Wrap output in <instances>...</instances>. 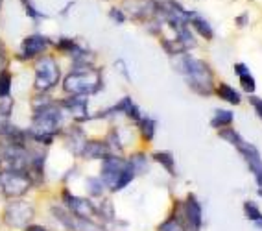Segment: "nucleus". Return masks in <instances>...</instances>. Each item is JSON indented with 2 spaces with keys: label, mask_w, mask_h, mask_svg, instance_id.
Here are the masks:
<instances>
[{
  "label": "nucleus",
  "mask_w": 262,
  "mask_h": 231,
  "mask_svg": "<svg viewBox=\"0 0 262 231\" xmlns=\"http://www.w3.org/2000/svg\"><path fill=\"white\" fill-rule=\"evenodd\" d=\"M218 137L224 139L229 146H233L234 150L238 152V156L242 157V161L246 163V166H248L249 174L253 176V181H255V187H257V194L262 196V154H260V150H258L253 142L246 141L233 126L220 130Z\"/></svg>",
  "instance_id": "3"
},
{
  "label": "nucleus",
  "mask_w": 262,
  "mask_h": 231,
  "mask_svg": "<svg viewBox=\"0 0 262 231\" xmlns=\"http://www.w3.org/2000/svg\"><path fill=\"white\" fill-rule=\"evenodd\" d=\"M33 181L24 170H0V189L8 200L24 198L32 191Z\"/></svg>",
  "instance_id": "5"
},
{
  "label": "nucleus",
  "mask_w": 262,
  "mask_h": 231,
  "mask_svg": "<svg viewBox=\"0 0 262 231\" xmlns=\"http://www.w3.org/2000/svg\"><path fill=\"white\" fill-rule=\"evenodd\" d=\"M61 137H63L67 148H69L76 157H80L85 142H87V133H85V130L81 128V124L72 122L71 126H65V130L61 132Z\"/></svg>",
  "instance_id": "13"
},
{
  "label": "nucleus",
  "mask_w": 262,
  "mask_h": 231,
  "mask_svg": "<svg viewBox=\"0 0 262 231\" xmlns=\"http://www.w3.org/2000/svg\"><path fill=\"white\" fill-rule=\"evenodd\" d=\"M13 98L8 96V98H0V117L4 118V120H10L11 113H13Z\"/></svg>",
  "instance_id": "27"
},
{
  "label": "nucleus",
  "mask_w": 262,
  "mask_h": 231,
  "mask_svg": "<svg viewBox=\"0 0 262 231\" xmlns=\"http://www.w3.org/2000/svg\"><path fill=\"white\" fill-rule=\"evenodd\" d=\"M61 202L78 218H85V220H98L100 218L98 205L93 200L85 198V196H76L67 187L61 191Z\"/></svg>",
  "instance_id": "7"
},
{
  "label": "nucleus",
  "mask_w": 262,
  "mask_h": 231,
  "mask_svg": "<svg viewBox=\"0 0 262 231\" xmlns=\"http://www.w3.org/2000/svg\"><path fill=\"white\" fill-rule=\"evenodd\" d=\"M61 87L65 95L94 96L103 89V74L94 65H72L71 72L63 78Z\"/></svg>",
  "instance_id": "2"
},
{
  "label": "nucleus",
  "mask_w": 262,
  "mask_h": 231,
  "mask_svg": "<svg viewBox=\"0 0 262 231\" xmlns=\"http://www.w3.org/2000/svg\"><path fill=\"white\" fill-rule=\"evenodd\" d=\"M85 189H87V194L91 198H102L105 191H107V187H105V183L102 181L100 176H89L87 181H85Z\"/></svg>",
  "instance_id": "24"
},
{
  "label": "nucleus",
  "mask_w": 262,
  "mask_h": 231,
  "mask_svg": "<svg viewBox=\"0 0 262 231\" xmlns=\"http://www.w3.org/2000/svg\"><path fill=\"white\" fill-rule=\"evenodd\" d=\"M137 130H139L142 142L151 144V141L155 139V133H157V120L154 117H150V115H144L141 118V122L137 124Z\"/></svg>",
  "instance_id": "19"
},
{
  "label": "nucleus",
  "mask_w": 262,
  "mask_h": 231,
  "mask_svg": "<svg viewBox=\"0 0 262 231\" xmlns=\"http://www.w3.org/2000/svg\"><path fill=\"white\" fill-rule=\"evenodd\" d=\"M115 69H118V72L126 78V81H131V74H129V71H127V65L124 59H117V61H115Z\"/></svg>",
  "instance_id": "30"
},
{
  "label": "nucleus",
  "mask_w": 262,
  "mask_h": 231,
  "mask_svg": "<svg viewBox=\"0 0 262 231\" xmlns=\"http://www.w3.org/2000/svg\"><path fill=\"white\" fill-rule=\"evenodd\" d=\"M122 10L126 11L127 19L148 23L157 15V0H124Z\"/></svg>",
  "instance_id": "12"
},
{
  "label": "nucleus",
  "mask_w": 262,
  "mask_h": 231,
  "mask_svg": "<svg viewBox=\"0 0 262 231\" xmlns=\"http://www.w3.org/2000/svg\"><path fill=\"white\" fill-rule=\"evenodd\" d=\"M111 154V148L105 142V139H87L83 150H81V159L85 161H94V159H105Z\"/></svg>",
  "instance_id": "14"
},
{
  "label": "nucleus",
  "mask_w": 262,
  "mask_h": 231,
  "mask_svg": "<svg viewBox=\"0 0 262 231\" xmlns=\"http://www.w3.org/2000/svg\"><path fill=\"white\" fill-rule=\"evenodd\" d=\"M61 83V67L50 54H42L33 65V91L48 95Z\"/></svg>",
  "instance_id": "4"
},
{
  "label": "nucleus",
  "mask_w": 262,
  "mask_h": 231,
  "mask_svg": "<svg viewBox=\"0 0 262 231\" xmlns=\"http://www.w3.org/2000/svg\"><path fill=\"white\" fill-rule=\"evenodd\" d=\"M8 63H10V57H8V50H0V72L8 69Z\"/></svg>",
  "instance_id": "31"
},
{
  "label": "nucleus",
  "mask_w": 262,
  "mask_h": 231,
  "mask_svg": "<svg viewBox=\"0 0 262 231\" xmlns=\"http://www.w3.org/2000/svg\"><path fill=\"white\" fill-rule=\"evenodd\" d=\"M24 8V13L28 15V19H32L33 23H41V20L48 19L47 13H42L41 10H37V6L33 4V0H20Z\"/></svg>",
  "instance_id": "25"
},
{
  "label": "nucleus",
  "mask_w": 262,
  "mask_h": 231,
  "mask_svg": "<svg viewBox=\"0 0 262 231\" xmlns=\"http://www.w3.org/2000/svg\"><path fill=\"white\" fill-rule=\"evenodd\" d=\"M188 24H190L192 32L198 33V35L202 39H205V41H212V39H214V28H212L211 23H209L203 15L194 11V15L190 17V23Z\"/></svg>",
  "instance_id": "17"
},
{
  "label": "nucleus",
  "mask_w": 262,
  "mask_h": 231,
  "mask_svg": "<svg viewBox=\"0 0 262 231\" xmlns=\"http://www.w3.org/2000/svg\"><path fill=\"white\" fill-rule=\"evenodd\" d=\"M214 96L224 100L225 104L229 106H240L242 104V93L238 89H234L233 85L227 81H218L214 87Z\"/></svg>",
  "instance_id": "16"
},
{
  "label": "nucleus",
  "mask_w": 262,
  "mask_h": 231,
  "mask_svg": "<svg viewBox=\"0 0 262 231\" xmlns=\"http://www.w3.org/2000/svg\"><path fill=\"white\" fill-rule=\"evenodd\" d=\"M54 47V41H52L48 35H42V33H32V35H26L23 39L19 47V52H17V59L19 61H35L37 57H41L42 54L48 52V48Z\"/></svg>",
  "instance_id": "8"
},
{
  "label": "nucleus",
  "mask_w": 262,
  "mask_h": 231,
  "mask_svg": "<svg viewBox=\"0 0 262 231\" xmlns=\"http://www.w3.org/2000/svg\"><path fill=\"white\" fill-rule=\"evenodd\" d=\"M129 166L127 163V157H122L120 154H109L105 159L100 161V178L105 183L107 191L111 193L113 185L118 179V176L124 172V170Z\"/></svg>",
  "instance_id": "10"
},
{
  "label": "nucleus",
  "mask_w": 262,
  "mask_h": 231,
  "mask_svg": "<svg viewBox=\"0 0 262 231\" xmlns=\"http://www.w3.org/2000/svg\"><path fill=\"white\" fill-rule=\"evenodd\" d=\"M183 224L187 231H202L203 227V207L194 193H188L181 203H179Z\"/></svg>",
  "instance_id": "9"
},
{
  "label": "nucleus",
  "mask_w": 262,
  "mask_h": 231,
  "mask_svg": "<svg viewBox=\"0 0 262 231\" xmlns=\"http://www.w3.org/2000/svg\"><path fill=\"white\" fill-rule=\"evenodd\" d=\"M233 72L236 74V78H238L240 89H242L248 96L255 95V91H257V80H255V76L251 74L249 67L246 65V63L238 61L233 65Z\"/></svg>",
  "instance_id": "15"
},
{
  "label": "nucleus",
  "mask_w": 262,
  "mask_h": 231,
  "mask_svg": "<svg viewBox=\"0 0 262 231\" xmlns=\"http://www.w3.org/2000/svg\"><path fill=\"white\" fill-rule=\"evenodd\" d=\"M242 211H244L246 220L251 222L257 229L262 231V209H260V205H258L255 200H246V202L242 203Z\"/></svg>",
  "instance_id": "20"
},
{
  "label": "nucleus",
  "mask_w": 262,
  "mask_h": 231,
  "mask_svg": "<svg viewBox=\"0 0 262 231\" xmlns=\"http://www.w3.org/2000/svg\"><path fill=\"white\" fill-rule=\"evenodd\" d=\"M11 89H13V74L6 69L0 72V98L11 96Z\"/></svg>",
  "instance_id": "26"
},
{
  "label": "nucleus",
  "mask_w": 262,
  "mask_h": 231,
  "mask_svg": "<svg viewBox=\"0 0 262 231\" xmlns=\"http://www.w3.org/2000/svg\"><path fill=\"white\" fill-rule=\"evenodd\" d=\"M4 224L15 229H24L35 218V205L24 198H15L6 203Z\"/></svg>",
  "instance_id": "6"
},
{
  "label": "nucleus",
  "mask_w": 262,
  "mask_h": 231,
  "mask_svg": "<svg viewBox=\"0 0 262 231\" xmlns=\"http://www.w3.org/2000/svg\"><path fill=\"white\" fill-rule=\"evenodd\" d=\"M54 48H56L57 52L65 54V56L74 57L83 47H81L80 43L76 41V39H72V37H59L56 43H54Z\"/></svg>",
  "instance_id": "23"
},
{
  "label": "nucleus",
  "mask_w": 262,
  "mask_h": 231,
  "mask_svg": "<svg viewBox=\"0 0 262 231\" xmlns=\"http://www.w3.org/2000/svg\"><path fill=\"white\" fill-rule=\"evenodd\" d=\"M234 124V113L231 109H214V115L211 117V128L220 132L225 128H231Z\"/></svg>",
  "instance_id": "21"
},
{
  "label": "nucleus",
  "mask_w": 262,
  "mask_h": 231,
  "mask_svg": "<svg viewBox=\"0 0 262 231\" xmlns=\"http://www.w3.org/2000/svg\"><path fill=\"white\" fill-rule=\"evenodd\" d=\"M248 102H249V106L253 108V111H255V115H257V118L262 122V98H260V96H257V95H249Z\"/></svg>",
  "instance_id": "29"
},
{
  "label": "nucleus",
  "mask_w": 262,
  "mask_h": 231,
  "mask_svg": "<svg viewBox=\"0 0 262 231\" xmlns=\"http://www.w3.org/2000/svg\"><path fill=\"white\" fill-rule=\"evenodd\" d=\"M61 108L65 109V113L72 118V122L83 124L91 120L89 113V96L80 95H67V98L59 100Z\"/></svg>",
  "instance_id": "11"
},
{
  "label": "nucleus",
  "mask_w": 262,
  "mask_h": 231,
  "mask_svg": "<svg viewBox=\"0 0 262 231\" xmlns=\"http://www.w3.org/2000/svg\"><path fill=\"white\" fill-rule=\"evenodd\" d=\"M249 15L248 13H242V15H238V17H236V19H234V23H236V26H238V28H244V26H246V24L249 23V19H248Z\"/></svg>",
  "instance_id": "33"
},
{
  "label": "nucleus",
  "mask_w": 262,
  "mask_h": 231,
  "mask_svg": "<svg viewBox=\"0 0 262 231\" xmlns=\"http://www.w3.org/2000/svg\"><path fill=\"white\" fill-rule=\"evenodd\" d=\"M23 231H50V229H48L47 226H42V224H33L32 222V224H28Z\"/></svg>",
  "instance_id": "32"
},
{
  "label": "nucleus",
  "mask_w": 262,
  "mask_h": 231,
  "mask_svg": "<svg viewBox=\"0 0 262 231\" xmlns=\"http://www.w3.org/2000/svg\"><path fill=\"white\" fill-rule=\"evenodd\" d=\"M6 48V45H4V41H2V39H0V50H4Z\"/></svg>",
  "instance_id": "34"
},
{
  "label": "nucleus",
  "mask_w": 262,
  "mask_h": 231,
  "mask_svg": "<svg viewBox=\"0 0 262 231\" xmlns=\"http://www.w3.org/2000/svg\"><path fill=\"white\" fill-rule=\"evenodd\" d=\"M170 59H172L173 71L185 78L188 89L192 93H196L203 98L214 96V87L218 81L214 78V71H212L211 63L202 59V57L192 56L188 52L176 54Z\"/></svg>",
  "instance_id": "1"
},
{
  "label": "nucleus",
  "mask_w": 262,
  "mask_h": 231,
  "mask_svg": "<svg viewBox=\"0 0 262 231\" xmlns=\"http://www.w3.org/2000/svg\"><path fill=\"white\" fill-rule=\"evenodd\" d=\"M151 161L155 163H159L164 170H166V174L176 178L178 176V165H176V156H173L172 152L168 150H157L151 154Z\"/></svg>",
  "instance_id": "18"
},
{
  "label": "nucleus",
  "mask_w": 262,
  "mask_h": 231,
  "mask_svg": "<svg viewBox=\"0 0 262 231\" xmlns=\"http://www.w3.org/2000/svg\"><path fill=\"white\" fill-rule=\"evenodd\" d=\"M109 19L117 24H124L127 20V15L122 8H111V10H109Z\"/></svg>",
  "instance_id": "28"
},
{
  "label": "nucleus",
  "mask_w": 262,
  "mask_h": 231,
  "mask_svg": "<svg viewBox=\"0 0 262 231\" xmlns=\"http://www.w3.org/2000/svg\"><path fill=\"white\" fill-rule=\"evenodd\" d=\"M150 161L151 157H148L144 152H135V154H131L127 157V163L133 170H135L137 176H142V174H148L150 172Z\"/></svg>",
  "instance_id": "22"
}]
</instances>
